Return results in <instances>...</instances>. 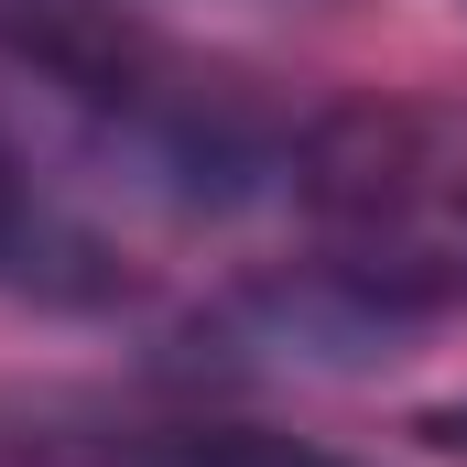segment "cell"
Instances as JSON below:
<instances>
[{
	"label": "cell",
	"mask_w": 467,
	"mask_h": 467,
	"mask_svg": "<svg viewBox=\"0 0 467 467\" xmlns=\"http://www.w3.org/2000/svg\"><path fill=\"white\" fill-rule=\"evenodd\" d=\"M316 272L380 316L467 305V99H337L294 141Z\"/></svg>",
	"instance_id": "6da1fadb"
},
{
	"label": "cell",
	"mask_w": 467,
	"mask_h": 467,
	"mask_svg": "<svg viewBox=\"0 0 467 467\" xmlns=\"http://www.w3.org/2000/svg\"><path fill=\"white\" fill-rule=\"evenodd\" d=\"M141 283L130 239L0 119V294L22 305H119Z\"/></svg>",
	"instance_id": "7a4b0ae2"
},
{
	"label": "cell",
	"mask_w": 467,
	"mask_h": 467,
	"mask_svg": "<svg viewBox=\"0 0 467 467\" xmlns=\"http://www.w3.org/2000/svg\"><path fill=\"white\" fill-rule=\"evenodd\" d=\"M66 467H369L327 435H272V424H141L119 446H55Z\"/></svg>",
	"instance_id": "3957f363"
},
{
	"label": "cell",
	"mask_w": 467,
	"mask_h": 467,
	"mask_svg": "<svg viewBox=\"0 0 467 467\" xmlns=\"http://www.w3.org/2000/svg\"><path fill=\"white\" fill-rule=\"evenodd\" d=\"M413 435H424V446H435V457H457V467H467V402H435V413H424V424H413Z\"/></svg>",
	"instance_id": "277c9868"
}]
</instances>
